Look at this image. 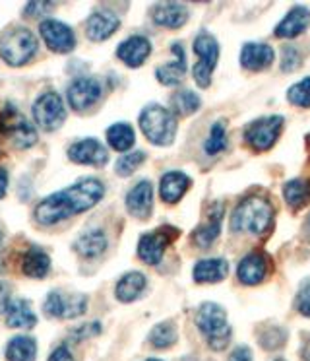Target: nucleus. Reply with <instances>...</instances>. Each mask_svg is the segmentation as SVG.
<instances>
[{"label": "nucleus", "mask_w": 310, "mask_h": 361, "mask_svg": "<svg viewBox=\"0 0 310 361\" xmlns=\"http://www.w3.org/2000/svg\"><path fill=\"white\" fill-rule=\"evenodd\" d=\"M103 197H105V185L99 179L87 177L70 185L68 189H62L51 197L43 198L35 206L33 216L41 226H54L74 214L89 210Z\"/></svg>", "instance_id": "nucleus-1"}, {"label": "nucleus", "mask_w": 310, "mask_h": 361, "mask_svg": "<svg viewBox=\"0 0 310 361\" xmlns=\"http://www.w3.org/2000/svg\"><path fill=\"white\" fill-rule=\"evenodd\" d=\"M271 221H273V206L266 198L248 197L235 208L231 216V229L260 235L270 229Z\"/></svg>", "instance_id": "nucleus-2"}, {"label": "nucleus", "mask_w": 310, "mask_h": 361, "mask_svg": "<svg viewBox=\"0 0 310 361\" xmlns=\"http://www.w3.org/2000/svg\"><path fill=\"white\" fill-rule=\"evenodd\" d=\"M140 128L147 140L155 146H169L177 134V118L173 111L154 103L140 113Z\"/></svg>", "instance_id": "nucleus-3"}, {"label": "nucleus", "mask_w": 310, "mask_h": 361, "mask_svg": "<svg viewBox=\"0 0 310 361\" xmlns=\"http://www.w3.org/2000/svg\"><path fill=\"white\" fill-rule=\"evenodd\" d=\"M196 326L206 336L208 344L213 350H223L229 344L231 338V326L227 322V313L217 303H204L196 313Z\"/></svg>", "instance_id": "nucleus-4"}, {"label": "nucleus", "mask_w": 310, "mask_h": 361, "mask_svg": "<svg viewBox=\"0 0 310 361\" xmlns=\"http://www.w3.org/2000/svg\"><path fill=\"white\" fill-rule=\"evenodd\" d=\"M37 37L27 27H14L0 39V56L10 66H22L30 63L37 53Z\"/></svg>", "instance_id": "nucleus-5"}, {"label": "nucleus", "mask_w": 310, "mask_h": 361, "mask_svg": "<svg viewBox=\"0 0 310 361\" xmlns=\"http://www.w3.org/2000/svg\"><path fill=\"white\" fill-rule=\"evenodd\" d=\"M194 53L200 59L192 68L194 82L200 87H208L211 84V72H213V68L217 66V61H219L217 39L213 35H209L208 32H202L194 39Z\"/></svg>", "instance_id": "nucleus-6"}, {"label": "nucleus", "mask_w": 310, "mask_h": 361, "mask_svg": "<svg viewBox=\"0 0 310 361\" xmlns=\"http://www.w3.org/2000/svg\"><path fill=\"white\" fill-rule=\"evenodd\" d=\"M33 121L39 128H43L46 133L61 128L62 123L66 121V107L61 95L56 92L39 95L37 102L33 103Z\"/></svg>", "instance_id": "nucleus-7"}, {"label": "nucleus", "mask_w": 310, "mask_h": 361, "mask_svg": "<svg viewBox=\"0 0 310 361\" xmlns=\"http://www.w3.org/2000/svg\"><path fill=\"white\" fill-rule=\"evenodd\" d=\"M281 128H283V117L279 115L256 118L244 128V140L254 152H266L278 142Z\"/></svg>", "instance_id": "nucleus-8"}, {"label": "nucleus", "mask_w": 310, "mask_h": 361, "mask_svg": "<svg viewBox=\"0 0 310 361\" xmlns=\"http://www.w3.org/2000/svg\"><path fill=\"white\" fill-rule=\"evenodd\" d=\"M0 133L6 134L18 148H30L37 142L35 126L31 125L22 113H18L12 105L0 115Z\"/></svg>", "instance_id": "nucleus-9"}, {"label": "nucleus", "mask_w": 310, "mask_h": 361, "mask_svg": "<svg viewBox=\"0 0 310 361\" xmlns=\"http://www.w3.org/2000/svg\"><path fill=\"white\" fill-rule=\"evenodd\" d=\"M87 311V298L82 293L51 291L43 303V313L53 319H76Z\"/></svg>", "instance_id": "nucleus-10"}, {"label": "nucleus", "mask_w": 310, "mask_h": 361, "mask_svg": "<svg viewBox=\"0 0 310 361\" xmlns=\"http://www.w3.org/2000/svg\"><path fill=\"white\" fill-rule=\"evenodd\" d=\"M178 237V229L175 228H159L154 229V231H149L146 235L140 237V243H138V257L146 264H159L163 259V255L167 251V247H169L175 239Z\"/></svg>", "instance_id": "nucleus-11"}, {"label": "nucleus", "mask_w": 310, "mask_h": 361, "mask_svg": "<svg viewBox=\"0 0 310 361\" xmlns=\"http://www.w3.org/2000/svg\"><path fill=\"white\" fill-rule=\"evenodd\" d=\"M39 33H41L46 47L53 53L66 55V53H72L76 47V35L72 32V27L62 24L58 20H51V18L43 20L39 25Z\"/></svg>", "instance_id": "nucleus-12"}, {"label": "nucleus", "mask_w": 310, "mask_h": 361, "mask_svg": "<svg viewBox=\"0 0 310 361\" xmlns=\"http://www.w3.org/2000/svg\"><path fill=\"white\" fill-rule=\"evenodd\" d=\"M101 84L95 78H78L68 87V103L72 109L85 111L99 102Z\"/></svg>", "instance_id": "nucleus-13"}, {"label": "nucleus", "mask_w": 310, "mask_h": 361, "mask_svg": "<svg viewBox=\"0 0 310 361\" xmlns=\"http://www.w3.org/2000/svg\"><path fill=\"white\" fill-rule=\"evenodd\" d=\"M68 157L74 164L93 165V167H103L108 161L107 149L95 138L74 142L68 148Z\"/></svg>", "instance_id": "nucleus-14"}, {"label": "nucleus", "mask_w": 310, "mask_h": 361, "mask_svg": "<svg viewBox=\"0 0 310 361\" xmlns=\"http://www.w3.org/2000/svg\"><path fill=\"white\" fill-rule=\"evenodd\" d=\"M126 208L134 218L146 220L154 208V187L149 180H140L126 195Z\"/></svg>", "instance_id": "nucleus-15"}, {"label": "nucleus", "mask_w": 310, "mask_h": 361, "mask_svg": "<svg viewBox=\"0 0 310 361\" xmlns=\"http://www.w3.org/2000/svg\"><path fill=\"white\" fill-rule=\"evenodd\" d=\"M151 53V43L144 35H132L116 49V56L130 68H138L146 63Z\"/></svg>", "instance_id": "nucleus-16"}, {"label": "nucleus", "mask_w": 310, "mask_h": 361, "mask_svg": "<svg viewBox=\"0 0 310 361\" xmlns=\"http://www.w3.org/2000/svg\"><path fill=\"white\" fill-rule=\"evenodd\" d=\"M270 270V260L264 252H250L244 259L239 262L237 268V276L242 283L247 286H256L260 283L268 276Z\"/></svg>", "instance_id": "nucleus-17"}, {"label": "nucleus", "mask_w": 310, "mask_h": 361, "mask_svg": "<svg viewBox=\"0 0 310 361\" xmlns=\"http://www.w3.org/2000/svg\"><path fill=\"white\" fill-rule=\"evenodd\" d=\"M275 61V51L266 43H247L240 49V66L247 71H266Z\"/></svg>", "instance_id": "nucleus-18"}, {"label": "nucleus", "mask_w": 310, "mask_h": 361, "mask_svg": "<svg viewBox=\"0 0 310 361\" xmlns=\"http://www.w3.org/2000/svg\"><path fill=\"white\" fill-rule=\"evenodd\" d=\"M118 25H120V20H118L116 14L108 12V10H97L87 20L85 33H87V37L92 41H105L113 33H116Z\"/></svg>", "instance_id": "nucleus-19"}, {"label": "nucleus", "mask_w": 310, "mask_h": 361, "mask_svg": "<svg viewBox=\"0 0 310 361\" xmlns=\"http://www.w3.org/2000/svg\"><path fill=\"white\" fill-rule=\"evenodd\" d=\"M151 18L155 24L161 27L178 30L188 22V10L185 4H178V2H159L151 10Z\"/></svg>", "instance_id": "nucleus-20"}, {"label": "nucleus", "mask_w": 310, "mask_h": 361, "mask_svg": "<svg viewBox=\"0 0 310 361\" xmlns=\"http://www.w3.org/2000/svg\"><path fill=\"white\" fill-rule=\"evenodd\" d=\"M310 24V10L297 6V8L289 10L285 18L275 25V37L279 39H293L297 35H301Z\"/></svg>", "instance_id": "nucleus-21"}, {"label": "nucleus", "mask_w": 310, "mask_h": 361, "mask_svg": "<svg viewBox=\"0 0 310 361\" xmlns=\"http://www.w3.org/2000/svg\"><path fill=\"white\" fill-rule=\"evenodd\" d=\"M170 51H173V55L177 56V59L173 63L163 64V66H159L155 71V76H157V80L161 82L163 86H178L186 74V56L182 45L180 43H173Z\"/></svg>", "instance_id": "nucleus-22"}, {"label": "nucleus", "mask_w": 310, "mask_h": 361, "mask_svg": "<svg viewBox=\"0 0 310 361\" xmlns=\"http://www.w3.org/2000/svg\"><path fill=\"white\" fill-rule=\"evenodd\" d=\"M190 189V177L180 171L165 173L159 183V195L167 204H175Z\"/></svg>", "instance_id": "nucleus-23"}, {"label": "nucleus", "mask_w": 310, "mask_h": 361, "mask_svg": "<svg viewBox=\"0 0 310 361\" xmlns=\"http://www.w3.org/2000/svg\"><path fill=\"white\" fill-rule=\"evenodd\" d=\"M229 274V262L223 259L198 260L192 270L194 280L198 283H217Z\"/></svg>", "instance_id": "nucleus-24"}, {"label": "nucleus", "mask_w": 310, "mask_h": 361, "mask_svg": "<svg viewBox=\"0 0 310 361\" xmlns=\"http://www.w3.org/2000/svg\"><path fill=\"white\" fill-rule=\"evenodd\" d=\"M74 249L84 259H97L107 249V235L101 229H89L78 237Z\"/></svg>", "instance_id": "nucleus-25"}, {"label": "nucleus", "mask_w": 310, "mask_h": 361, "mask_svg": "<svg viewBox=\"0 0 310 361\" xmlns=\"http://www.w3.org/2000/svg\"><path fill=\"white\" fill-rule=\"evenodd\" d=\"M6 324L10 329H33L37 324V314L31 311L25 299H12L6 311Z\"/></svg>", "instance_id": "nucleus-26"}, {"label": "nucleus", "mask_w": 310, "mask_h": 361, "mask_svg": "<svg viewBox=\"0 0 310 361\" xmlns=\"http://www.w3.org/2000/svg\"><path fill=\"white\" fill-rule=\"evenodd\" d=\"M146 276L142 272H128L124 274L118 282H116L115 295L118 301L123 303H132L142 295V291L146 290Z\"/></svg>", "instance_id": "nucleus-27"}, {"label": "nucleus", "mask_w": 310, "mask_h": 361, "mask_svg": "<svg viewBox=\"0 0 310 361\" xmlns=\"http://www.w3.org/2000/svg\"><path fill=\"white\" fill-rule=\"evenodd\" d=\"M22 270L23 274L35 278V280H43L49 270H51V259L43 249L39 247H31L30 251L23 255L22 260Z\"/></svg>", "instance_id": "nucleus-28"}, {"label": "nucleus", "mask_w": 310, "mask_h": 361, "mask_svg": "<svg viewBox=\"0 0 310 361\" xmlns=\"http://www.w3.org/2000/svg\"><path fill=\"white\" fill-rule=\"evenodd\" d=\"M221 220H223V206L217 204L216 210H211L209 214L208 224H204L200 228L196 229L194 233V243L198 245L200 249H208L209 245L216 241L219 237V231H221Z\"/></svg>", "instance_id": "nucleus-29"}, {"label": "nucleus", "mask_w": 310, "mask_h": 361, "mask_svg": "<svg viewBox=\"0 0 310 361\" xmlns=\"http://www.w3.org/2000/svg\"><path fill=\"white\" fill-rule=\"evenodd\" d=\"M37 342L31 336H14L6 345L8 361H35Z\"/></svg>", "instance_id": "nucleus-30"}, {"label": "nucleus", "mask_w": 310, "mask_h": 361, "mask_svg": "<svg viewBox=\"0 0 310 361\" xmlns=\"http://www.w3.org/2000/svg\"><path fill=\"white\" fill-rule=\"evenodd\" d=\"M283 197H285L287 204L291 206L293 210H299L302 206H306L310 202V180H287L283 185Z\"/></svg>", "instance_id": "nucleus-31"}, {"label": "nucleus", "mask_w": 310, "mask_h": 361, "mask_svg": "<svg viewBox=\"0 0 310 361\" xmlns=\"http://www.w3.org/2000/svg\"><path fill=\"white\" fill-rule=\"evenodd\" d=\"M107 142L108 146L116 152H128L136 142L134 128L126 123H116V125L107 128Z\"/></svg>", "instance_id": "nucleus-32"}, {"label": "nucleus", "mask_w": 310, "mask_h": 361, "mask_svg": "<svg viewBox=\"0 0 310 361\" xmlns=\"http://www.w3.org/2000/svg\"><path fill=\"white\" fill-rule=\"evenodd\" d=\"M200 97L194 94V92H190V90H180V92H177V94L170 97V107L180 117L196 113V111L200 109Z\"/></svg>", "instance_id": "nucleus-33"}, {"label": "nucleus", "mask_w": 310, "mask_h": 361, "mask_svg": "<svg viewBox=\"0 0 310 361\" xmlns=\"http://www.w3.org/2000/svg\"><path fill=\"white\" fill-rule=\"evenodd\" d=\"M149 342L157 350H165L177 342V329L173 322H159L155 324L154 330L149 332Z\"/></svg>", "instance_id": "nucleus-34"}, {"label": "nucleus", "mask_w": 310, "mask_h": 361, "mask_svg": "<svg viewBox=\"0 0 310 361\" xmlns=\"http://www.w3.org/2000/svg\"><path fill=\"white\" fill-rule=\"evenodd\" d=\"M225 146H227V130H225L223 123L219 121L216 125L211 126V130H209V136L206 144H204V148H206V154L209 156H216L219 152H223Z\"/></svg>", "instance_id": "nucleus-35"}, {"label": "nucleus", "mask_w": 310, "mask_h": 361, "mask_svg": "<svg viewBox=\"0 0 310 361\" xmlns=\"http://www.w3.org/2000/svg\"><path fill=\"white\" fill-rule=\"evenodd\" d=\"M146 161V152H128L116 161V175L120 177H130L132 173L138 169L140 165Z\"/></svg>", "instance_id": "nucleus-36"}, {"label": "nucleus", "mask_w": 310, "mask_h": 361, "mask_svg": "<svg viewBox=\"0 0 310 361\" xmlns=\"http://www.w3.org/2000/svg\"><path fill=\"white\" fill-rule=\"evenodd\" d=\"M287 99L297 107H310V76L289 87Z\"/></svg>", "instance_id": "nucleus-37"}, {"label": "nucleus", "mask_w": 310, "mask_h": 361, "mask_svg": "<svg viewBox=\"0 0 310 361\" xmlns=\"http://www.w3.org/2000/svg\"><path fill=\"white\" fill-rule=\"evenodd\" d=\"M285 340L287 332L283 329H279V326H270L260 334V344L266 350H279L281 345L285 344Z\"/></svg>", "instance_id": "nucleus-38"}, {"label": "nucleus", "mask_w": 310, "mask_h": 361, "mask_svg": "<svg viewBox=\"0 0 310 361\" xmlns=\"http://www.w3.org/2000/svg\"><path fill=\"white\" fill-rule=\"evenodd\" d=\"M301 64V55L294 47H285L281 53V71L283 72H293L299 68Z\"/></svg>", "instance_id": "nucleus-39"}, {"label": "nucleus", "mask_w": 310, "mask_h": 361, "mask_svg": "<svg viewBox=\"0 0 310 361\" xmlns=\"http://www.w3.org/2000/svg\"><path fill=\"white\" fill-rule=\"evenodd\" d=\"M101 326L99 322H89V324H84V326H80L72 332V338L74 340H85L87 336H95V334H99Z\"/></svg>", "instance_id": "nucleus-40"}, {"label": "nucleus", "mask_w": 310, "mask_h": 361, "mask_svg": "<svg viewBox=\"0 0 310 361\" xmlns=\"http://www.w3.org/2000/svg\"><path fill=\"white\" fill-rule=\"evenodd\" d=\"M297 309L304 317H310V283H306L301 293L297 295Z\"/></svg>", "instance_id": "nucleus-41"}, {"label": "nucleus", "mask_w": 310, "mask_h": 361, "mask_svg": "<svg viewBox=\"0 0 310 361\" xmlns=\"http://www.w3.org/2000/svg\"><path fill=\"white\" fill-rule=\"evenodd\" d=\"M46 361H76L74 360V355L70 353V350L66 345H58V348H54L51 355H49V360Z\"/></svg>", "instance_id": "nucleus-42"}, {"label": "nucleus", "mask_w": 310, "mask_h": 361, "mask_svg": "<svg viewBox=\"0 0 310 361\" xmlns=\"http://www.w3.org/2000/svg\"><path fill=\"white\" fill-rule=\"evenodd\" d=\"M51 8H53L51 2H30V4L25 6V14H27V16H43L41 12H43V10L46 12V10Z\"/></svg>", "instance_id": "nucleus-43"}, {"label": "nucleus", "mask_w": 310, "mask_h": 361, "mask_svg": "<svg viewBox=\"0 0 310 361\" xmlns=\"http://www.w3.org/2000/svg\"><path fill=\"white\" fill-rule=\"evenodd\" d=\"M227 361H252V352H250V348H247V345H239V348L232 350Z\"/></svg>", "instance_id": "nucleus-44"}, {"label": "nucleus", "mask_w": 310, "mask_h": 361, "mask_svg": "<svg viewBox=\"0 0 310 361\" xmlns=\"http://www.w3.org/2000/svg\"><path fill=\"white\" fill-rule=\"evenodd\" d=\"M12 295H10V288L8 283L0 282V314H6L8 307H10Z\"/></svg>", "instance_id": "nucleus-45"}, {"label": "nucleus", "mask_w": 310, "mask_h": 361, "mask_svg": "<svg viewBox=\"0 0 310 361\" xmlns=\"http://www.w3.org/2000/svg\"><path fill=\"white\" fill-rule=\"evenodd\" d=\"M6 190H8V173L6 169H2V167H0V198H4Z\"/></svg>", "instance_id": "nucleus-46"}, {"label": "nucleus", "mask_w": 310, "mask_h": 361, "mask_svg": "<svg viewBox=\"0 0 310 361\" xmlns=\"http://www.w3.org/2000/svg\"><path fill=\"white\" fill-rule=\"evenodd\" d=\"M302 361H310V340H306V344L302 348Z\"/></svg>", "instance_id": "nucleus-47"}, {"label": "nucleus", "mask_w": 310, "mask_h": 361, "mask_svg": "<svg viewBox=\"0 0 310 361\" xmlns=\"http://www.w3.org/2000/svg\"><path fill=\"white\" fill-rule=\"evenodd\" d=\"M0 245H2V231H0Z\"/></svg>", "instance_id": "nucleus-48"}, {"label": "nucleus", "mask_w": 310, "mask_h": 361, "mask_svg": "<svg viewBox=\"0 0 310 361\" xmlns=\"http://www.w3.org/2000/svg\"><path fill=\"white\" fill-rule=\"evenodd\" d=\"M147 361H161V360H147Z\"/></svg>", "instance_id": "nucleus-49"}, {"label": "nucleus", "mask_w": 310, "mask_h": 361, "mask_svg": "<svg viewBox=\"0 0 310 361\" xmlns=\"http://www.w3.org/2000/svg\"><path fill=\"white\" fill-rule=\"evenodd\" d=\"M309 228H310V218H309Z\"/></svg>", "instance_id": "nucleus-50"}, {"label": "nucleus", "mask_w": 310, "mask_h": 361, "mask_svg": "<svg viewBox=\"0 0 310 361\" xmlns=\"http://www.w3.org/2000/svg\"><path fill=\"white\" fill-rule=\"evenodd\" d=\"M309 144H310V134H309Z\"/></svg>", "instance_id": "nucleus-51"}, {"label": "nucleus", "mask_w": 310, "mask_h": 361, "mask_svg": "<svg viewBox=\"0 0 310 361\" xmlns=\"http://www.w3.org/2000/svg\"><path fill=\"white\" fill-rule=\"evenodd\" d=\"M278 361H285V360H278Z\"/></svg>", "instance_id": "nucleus-52"}]
</instances>
